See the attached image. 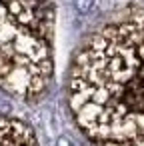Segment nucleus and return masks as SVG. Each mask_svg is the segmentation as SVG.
Listing matches in <instances>:
<instances>
[{
  "label": "nucleus",
  "mask_w": 144,
  "mask_h": 146,
  "mask_svg": "<svg viewBox=\"0 0 144 146\" xmlns=\"http://www.w3.org/2000/svg\"><path fill=\"white\" fill-rule=\"evenodd\" d=\"M66 96L94 146H144V8L116 12L80 44Z\"/></svg>",
  "instance_id": "nucleus-1"
},
{
  "label": "nucleus",
  "mask_w": 144,
  "mask_h": 146,
  "mask_svg": "<svg viewBox=\"0 0 144 146\" xmlns=\"http://www.w3.org/2000/svg\"><path fill=\"white\" fill-rule=\"evenodd\" d=\"M54 8L48 0H0V90L40 98L54 74Z\"/></svg>",
  "instance_id": "nucleus-2"
},
{
  "label": "nucleus",
  "mask_w": 144,
  "mask_h": 146,
  "mask_svg": "<svg viewBox=\"0 0 144 146\" xmlns=\"http://www.w3.org/2000/svg\"><path fill=\"white\" fill-rule=\"evenodd\" d=\"M0 146H38V140L26 122L0 114Z\"/></svg>",
  "instance_id": "nucleus-3"
},
{
  "label": "nucleus",
  "mask_w": 144,
  "mask_h": 146,
  "mask_svg": "<svg viewBox=\"0 0 144 146\" xmlns=\"http://www.w3.org/2000/svg\"><path fill=\"white\" fill-rule=\"evenodd\" d=\"M92 4H94V0H74V6H76V10L78 12H88L90 8H92Z\"/></svg>",
  "instance_id": "nucleus-4"
}]
</instances>
